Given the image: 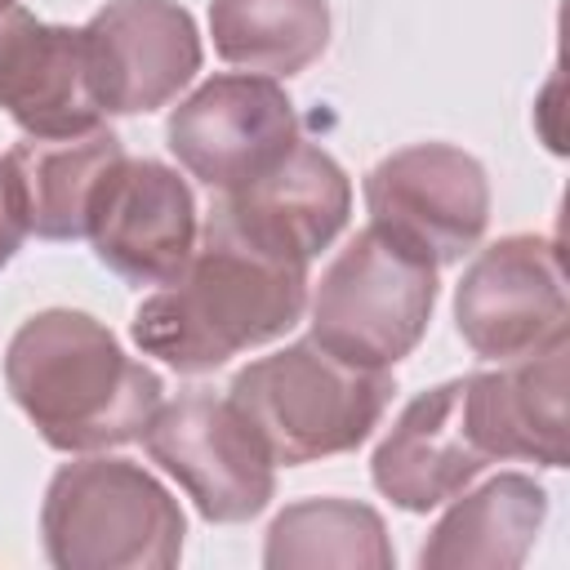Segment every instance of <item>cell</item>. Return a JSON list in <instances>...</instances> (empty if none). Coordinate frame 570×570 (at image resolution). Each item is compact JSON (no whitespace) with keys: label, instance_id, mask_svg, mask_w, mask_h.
<instances>
[{"label":"cell","instance_id":"30bf717a","mask_svg":"<svg viewBox=\"0 0 570 570\" xmlns=\"http://www.w3.org/2000/svg\"><path fill=\"white\" fill-rule=\"evenodd\" d=\"M85 236L94 240L98 263L111 267L120 281L129 285L174 281L200 240L187 178H178V169L160 160L120 156L89 205Z\"/></svg>","mask_w":570,"mask_h":570},{"label":"cell","instance_id":"277c9868","mask_svg":"<svg viewBox=\"0 0 570 570\" xmlns=\"http://www.w3.org/2000/svg\"><path fill=\"white\" fill-rule=\"evenodd\" d=\"M40 534L58 570H169L183 557L187 521L147 468L76 459L45 490Z\"/></svg>","mask_w":570,"mask_h":570},{"label":"cell","instance_id":"3957f363","mask_svg":"<svg viewBox=\"0 0 570 570\" xmlns=\"http://www.w3.org/2000/svg\"><path fill=\"white\" fill-rule=\"evenodd\" d=\"M387 370L352 365L325 352L316 338H298L272 356L249 361L227 401L267 445L272 463H312L356 450L392 401Z\"/></svg>","mask_w":570,"mask_h":570},{"label":"cell","instance_id":"8992f818","mask_svg":"<svg viewBox=\"0 0 570 570\" xmlns=\"http://www.w3.org/2000/svg\"><path fill=\"white\" fill-rule=\"evenodd\" d=\"M151 463H160L214 525L258 517L276 494V463L245 414L209 392L160 401L142 428Z\"/></svg>","mask_w":570,"mask_h":570},{"label":"cell","instance_id":"52a82bcc","mask_svg":"<svg viewBox=\"0 0 570 570\" xmlns=\"http://www.w3.org/2000/svg\"><path fill=\"white\" fill-rule=\"evenodd\" d=\"M370 223L432 267L459 263L490 223V183L476 156L450 142H414L365 178Z\"/></svg>","mask_w":570,"mask_h":570},{"label":"cell","instance_id":"e0dca14e","mask_svg":"<svg viewBox=\"0 0 570 570\" xmlns=\"http://www.w3.org/2000/svg\"><path fill=\"white\" fill-rule=\"evenodd\" d=\"M120 156L125 147L107 125H94L85 134H62V138H22L18 147H9L4 160L22 196L27 232L45 240L85 236L89 205Z\"/></svg>","mask_w":570,"mask_h":570},{"label":"cell","instance_id":"9c48e42d","mask_svg":"<svg viewBox=\"0 0 570 570\" xmlns=\"http://www.w3.org/2000/svg\"><path fill=\"white\" fill-rule=\"evenodd\" d=\"M165 138L191 178L209 191H232L298 142V116L272 76H214L174 107Z\"/></svg>","mask_w":570,"mask_h":570},{"label":"cell","instance_id":"ffe728a7","mask_svg":"<svg viewBox=\"0 0 570 570\" xmlns=\"http://www.w3.org/2000/svg\"><path fill=\"white\" fill-rule=\"evenodd\" d=\"M22 236H27L22 196H18V183H13V169H9V160L0 156V267L13 258V249L22 245Z\"/></svg>","mask_w":570,"mask_h":570},{"label":"cell","instance_id":"5bb4252c","mask_svg":"<svg viewBox=\"0 0 570 570\" xmlns=\"http://www.w3.org/2000/svg\"><path fill=\"white\" fill-rule=\"evenodd\" d=\"M566 356L570 338L463 379L468 432L485 459L566 468Z\"/></svg>","mask_w":570,"mask_h":570},{"label":"cell","instance_id":"ac0fdd59","mask_svg":"<svg viewBox=\"0 0 570 570\" xmlns=\"http://www.w3.org/2000/svg\"><path fill=\"white\" fill-rule=\"evenodd\" d=\"M209 36L223 62L254 76H294L330 45L325 0H209Z\"/></svg>","mask_w":570,"mask_h":570},{"label":"cell","instance_id":"8fae6325","mask_svg":"<svg viewBox=\"0 0 570 570\" xmlns=\"http://www.w3.org/2000/svg\"><path fill=\"white\" fill-rule=\"evenodd\" d=\"M89 89L102 111H156L200 71V36L174 0H111L85 27Z\"/></svg>","mask_w":570,"mask_h":570},{"label":"cell","instance_id":"7c38bea8","mask_svg":"<svg viewBox=\"0 0 570 570\" xmlns=\"http://www.w3.org/2000/svg\"><path fill=\"white\" fill-rule=\"evenodd\" d=\"M347 214H352L347 174L330 151L298 138L267 174H258L245 187L218 191L205 223L249 240L272 258L307 267L343 232Z\"/></svg>","mask_w":570,"mask_h":570},{"label":"cell","instance_id":"4fadbf2b","mask_svg":"<svg viewBox=\"0 0 570 570\" xmlns=\"http://www.w3.org/2000/svg\"><path fill=\"white\" fill-rule=\"evenodd\" d=\"M0 111H9L27 138H62L102 125V107L89 89L85 31L40 22L22 4L0 9Z\"/></svg>","mask_w":570,"mask_h":570},{"label":"cell","instance_id":"2e32d148","mask_svg":"<svg viewBox=\"0 0 570 570\" xmlns=\"http://www.w3.org/2000/svg\"><path fill=\"white\" fill-rule=\"evenodd\" d=\"M548 517V494L525 472H499L472 494H454L450 512L432 525L423 570H517Z\"/></svg>","mask_w":570,"mask_h":570},{"label":"cell","instance_id":"ba28073f","mask_svg":"<svg viewBox=\"0 0 570 570\" xmlns=\"http://www.w3.org/2000/svg\"><path fill=\"white\" fill-rule=\"evenodd\" d=\"M454 321L463 343L485 361H517L570 338L557 240L525 232L485 245L454 289Z\"/></svg>","mask_w":570,"mask_h":570},{"label":"cell","instance_id":"d6986e66","mask_svg":"<svg viewBox=\"0 0 570 570\" xmlns=\"http://www.w3.org/2000/svg\"><path fill=\"white\" fill-rule=\"evenodd\" d=\"M263 561L272 570L285 566H392V543L383 530V517L352 499H303L285 508L272 530Z\"/></svg>","mask_w":570,"mask_h":570},{"label":"cell","instance_id":"44dd1931","mask_svg":"<svg viewBox=\"0 0 570 570\" xmlns=\"http://www.w3.org/2000/svg\"><path fill=\"white\" fill-rule=\"evenodd\" d=\"M9 4H18V0H0V9H9Z\"/></svg>","mask_w":570,"mask_h":570},{"label":"cell","instance_id":"7a4b0ae2","mask_svg":"<svg viewBox=\"0 0 570 570\" xmlns=\"http://www.w3.org/2000/svg\"><path fill=\"white\" fill-rule=\"evenodd\" d=\"M307 307V267L272 258L249 240L205 223L187 267L156 285L134 312V343L178 374L281 338Z\"/></svg>","mask_w":570,"mask_h":570},{"label":"cell","instance_id":"5b68a950","mask_svg":"<svg viewBox=\"0 0 570 570\" xmlns=\"http://www.w3.org/2000/svg\"><path fill=\"white\" fill-rule=\"evenodd\" d=\"M436 267L414 249L361 227L312 294V338L365 370H387L414 352L432 321Z\"/></svg>","mask_w":570,"mask_h":570},{"label":"cell","instance_id":"9a60e30c","mask_svg":"<svg viewBox=\"0 0 570 570\" xmlns=\"http://www.w3.org/2000/svg\"><path fill=\"white\" fill-rule=\"evenodd\" d=\"M490 459L476 450L463 414V379L419 392L387 428L370 459V476L383 499L405 512H428L454 499Z\"/></svg>","mask_w":570,"mask_h":570},{"label":"cell","instance_id":"6da1fadb","mask_svg":"<svg viewBox=\"0 0 570 570\" xmlns=\"http://www.w3.org/2000/svg\"><path fill=\"white\" fill-rule=\"evenodd\" d=\"M4 387L45 445L94 454L138 441L165 401L160 374L116 343L89 312L49 307L18 325L4 352Z\"/></svg>","mask_w":570,"mask_h":570}]
</instances>
